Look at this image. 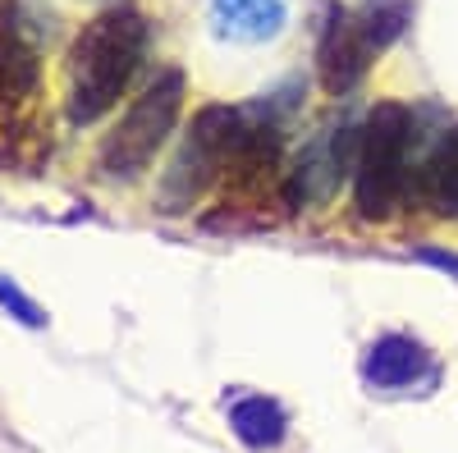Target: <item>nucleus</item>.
<instances>
[{"mask_svg":"<svg viewBox=\"0 0 458 453\" xmlns=\"http://www.w3.org/2000/svg\"><path fill=\"white\" fill-rule=\"evenodd\" d=\"M229 431L248 449H276L289 435V412L266 394H239L229 403Z\"/></svg>","mask_w":458,"mask_h":453,"instance_id":"nucleus-9","label":"nucleus"},{"mask_svg":"<svg viewBox=\"0 0 458 453\" xmlns=\"http://www.w3.org/2000/svg\"><path fill=\"white\" fill-rule=\"evenodd\" d=\"M243 133H248V110H234V105L198 110L193 129L183 133V147L174 151V161H170V170H165V179L157 188L161 211L179 215V211L193 206L207 193V183H216L229 170Z\"/></svg>","mask_w":458,"mask_h":453,"instance_id":"nucleus-5","label":"nucleus"},{"mask_svg":"<svg viewBox=\"0 0 458 453\" xmlns=\"http://www.w3.org/2000/svg\"><path fill=\"white\" fill-rule=\"evenodd\" d=\"M412 142H417V115L399 101H380L367 124L358 129V165H353V206L367 220H386L403 193L412 188Z\"/></svg>","mask_w":458,"mask_h":453,"instance_id":"nucleus-3","label":"nucleus"},{"mask_svg":"<svg viewBox=\"0 0 458 453\" xmlns=\"http://www.w3.org/2000/svg\"><path fill=\"white\" fill-rule=\"evenodd\" d=\"M362 381L371 390H412V385H431L436 366L412 334H380L362 357Z\"/></svg>","mask_w":458,"mask_h":453,"instance_id":"nucleus-7","label":"nucleus"},{"mask_svg":"<svg viewBox=\"0 0 458 453\" xmlns=\"http://www.w3.org/2000/svg\"><path fill=\"white\" fill-rule=\"evenodd\" d=\"M417 261H427V266L445 271L458 280V252H445V247H417Z\"/></svg>","mask_w":458,"mask_h":453,"instance_id":"nucleus-12","label":"nucleus"},{"mask_svg":"<svg viewBox=\"0 0 458 453\" xmlns=\"http://www.w3.org/2000/svg\"><path fill=\"white\" fill-rule=\"evenodd\" d=\"M358 19H362V28L371 32V42H376L380 51H390L399 37H403L408 19H412V0H362Z\"/></svg>","mask_w":458,"mask_h":453,"instance_id":"nucleus-10","label":"nucleus"},{"mask_svg":"<svg viewBox=\"0 0 458 453\" xmlns=\"http://www.w3.org/2000/svg\"><path fill=\"white\" fill-rule=\"evenodd\" d=\"M211 23L225 42H271L289 23V0H211Z\"/></svg>","mask_w":458,"mask_h":453,"instance_id":"nucleus-8","label":"nucleus"},{"mask_svg":"<svg viewBox=\"0 0 458 453\" xmlns=\"http://www.w3.org/2000/svg\"><path fill=\"white\" fill-rule=\"evenodd\" d=\"M380 55V46L371 42V32L362 28L358 10L349 5H326L321 28H317V73H321V88L330 96H349L362 79L371 60Z\"/></svg>","mask_w":458,"mask_h":453,"instance_id":"nucleus-6","label":"nucleus"},{"mask_svg":"<svg viewBox=\"0 0 458 453\" xmlns=\"http://www.w3.org/2000/svg\"><path fill=\"white\" fill-rule=\"evenodd\" d=\"M55 37V10L47 0L0 5V165L23 161L42 133V55Z\"/></svg>","mask_w":458,"mask_h":453,"instance_id":"nucleus-2","label":"nucleus"},{"mask_svg":"<svg viewBox=\"0 0 458 453\" xmlns=\"http://www.w3.org/2000/svg\"><path fill=\"white\" fill-rule=\"evenodd\" d=\"M179 110H183V73L165 69L157 83H147L133 105L120 115L97 151V170L110 183H133L147 174V165L157 161V151L170 142L174 124H179Z\"/></svg>","mask_w":458,"mask_h":453,"instance_id":"nucleus-4","label":"nucleus"},{"mask_svg":"<svg viewBox=\"0 0 458 453\" xmlns=\"http://www.w3.org/2000/svg\"><path fill=\"white\" fill-rule=\"evenodd\" d=\"M0 307H14L23 325H47L42 307H37V302H28V298H23V293L10 284V280H0Z\"/></svg>","mask_w":458,"mask_h":453,"instance_id":"nucleus-11","label":"nucleus"},{"mask_svg":"<svg viewBox=\"0 0 458 453\" xmlns=\"http://www.w3.org/2000/svg\"><path fill=\"white\" fill-rule=\"evenodd\" d=\"M151 46V28L138 10H106L73 37L64 60V110L69 124H97L133 88Z\"/></svg>","mask_w":458,"mask_h":453,"instance_id":"nucleus-1","label":"nucleus"}]
</instances>
